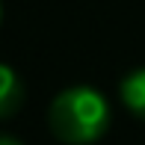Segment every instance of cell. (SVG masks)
Instances as JSON below:
<instances>
[{
  "label": "cell",
  "instance_id": "cell-1",
  "mask_svg": "<svg viewBox=\"0 0 145 145\" xmlns=\"http://www.w3.org/2000/svg\"><path fill=\"white\" fill-rule=\"evenodd\" d=\"M113 107L95 86L77 83L56 92L48 107V127L62 145H95L110 130Z\"/></svg>",
  "mask_w": 145,
  "mask_h": 145
},
{
  "label": "cell",
  "instance_id": "cell-2",
  "mask_svg": "<svg viewBox=\"0 0 145 145\" xmlns=\"http://www.w3.org/2000/svg\"><path fill=\"white\" fill-rule=\"evenodd\" d=\"M118 101L124 104L130 116L145 121V65L130 68L127 74L118 80Z\"/></svg>",
  "mask_w": 145,
  "mask_h": 145
},
{
  "label": "cell",
  "instance_id": "cell-3",
  "mask_svg": "<svg viewBox=\"0 0 145 145\" xmlns=\"http://www.w3.org/2000/svg\"><path fill=\"white\" fill-rule=\"evenodd\" d=\"M24 80L12 65L0 62V121L12 118L18 110L24 107Z\"/></svg>",
  "mask_w": 145,
  "mask_h": 145
},
{
  "label": "cell",
  "instance_id": "cell-4",
  "mask_svg": "<svg viewBox=\"0 0 145 145\" xmlns=\"http://www.w3.org/2000/svg\"><path fill=\"white\" fill-rule=\"evenodd\" d=\"M0 145H24L18 136H12V133H0Z\"/></svg>",
  "mask_w": 145,
  "mask_h": 145
},
{
  "label": "cell",
  "instance_id": "cell-5",
  "mask_svg": "<svg viewBox=\"0 0 145 145\" xmlns=\"http://www.w3.org/2000/svg\"><path fill=\"white\" fill-rule=\"evenodd\" d=\"M0 18H3V6H0Z\"/></svg>",
  "mask_w": 145,
  "mask_h": 145
}]
</instances>
